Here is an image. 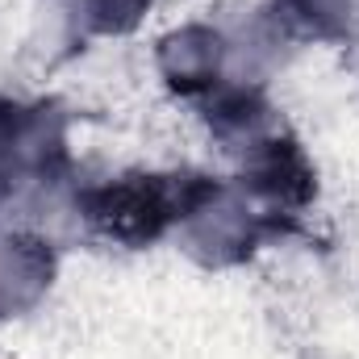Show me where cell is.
Masks as SVG:
<instances>
[{
    "label": "cell",
    "mask_w": 359,
    "mask_h": 359,
    "mask_svg": "<svg viewBox=\"0 0 359 359\" xmlns=\"http://www.w3.org/2000/svg\"><path fill=\"white\" fill-rule=\"evenodd\" d=\"M184 201H172V192L159 184L155 176H138V180H126V184H113L104 188L96 201H92V217L117 234V238H155L172 217H180Z\"/></svg>",
    "instance_id": "cell-1"
},
{
    "label": "cell",
    "mask_w": 359,
    "mask_h": 359,
    "mask_svg": "<svg viewBox=\"0 0 359 359\" xmlns=\"http://www.w3.org/2000/svg\"><path fill=\"white\" fill-rule=\"evenodd\" d=\"M226 55H230V46H226L222 34L192 25V29H180V34H172L163 42V72H168L172 84L192 92V88H205V84L217 80Z\"/></svg>",
    "instance_id": "cell-2"
},
{
    "label": "cell",
    "mask_w": 359,
    "mask_h": 359,
    "mask_svg": "<svg viewBox=\"0 0 359 359\" xmlns=\"http://www.w3.org/2000/svg\"><path fill=\"white\" fill-rule=\"evenodd\" d=\"M142 0H80V13L88 17L96 29H121L138 17Z\"/></svg>",
    "instance_id": "cell-3"
}]
</instances>
